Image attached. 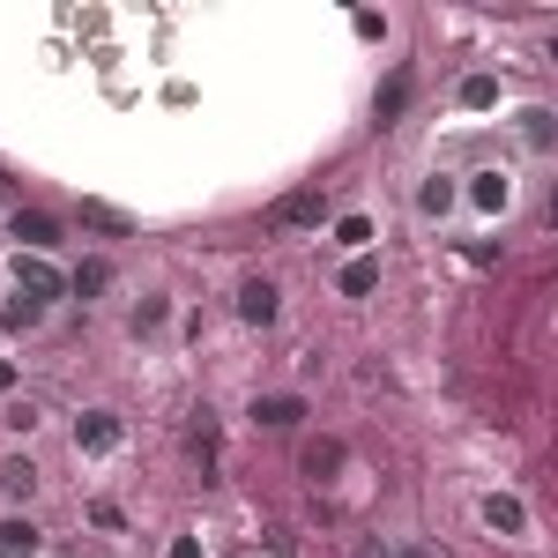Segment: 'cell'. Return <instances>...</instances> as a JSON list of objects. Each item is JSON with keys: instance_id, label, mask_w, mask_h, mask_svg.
Here are the masks:
<instances>
[{"instance_id": "cell-1", "label": "cell", "mask_w": 558, "mask_h": 558, "mask_svg": "<svg viewBox=\"0 0 558 558\" xmlns=\"http://www.w3.org/2000/svg\"><path fill=\"white\" fill-rule=\"evenodd\" d=\"M15 299H31V305L68 299V276H60L45 254H23V260H15Z\"/></svg>"}, {"instance_id": "cell-2", "label": "cell", "mask_w": 558, "mask_h": 558, "mask_svg": "<svg viewBox=\"0 0 558 558\" xmlns=\"http://www.w3.org/2000/svg\"><path fill=\"white\" fill-rule=\"evenodd\" d=\"M470 209H476V216H507V209H514V179H507V172H476Z\"/></svg>"}, {"instance_id": "cell-3", "label": "cell", "mask_w": 558, "mask_h": 558, "mask_svg": "<svg viewBox=\"0 0 558 558\" xmlns=\"http://www.w3.org/2000/svg\"><path fill=\"white\" fill-rule=\"evenodd\" d=\"M454 202H462V186H454L447 172H432L425 186H417V216H425V223H447V216H454Z\"/></svg>"}, {"instance_id": "cell-4", "label": "cell", "mask_w": 558, "mask_h": 558, "mask_svg": "<svg viewBox=\"0 0 558 558\" xmlns=\"http://www.w3.org/2000/svg\"><path fill=\"white\" fill-rule=\"evenodd\" d=\"M8 239H23L31 254H52V246H60V223L38 216V209H23V216H8Z\"/></svg>"}, {"instance_id": "cell-5", "label": "cell", "mask_w": 558, "mask_h": 558, "mask_svg": "<svg viewBox=\"0 0 558 558\" xmlns=\"http://www.w3.org/2000/svg\"><path fill=\"white\" fill-rule=\"evenodd\" d=\"M75 447H83V454H112V447H120V417L89 410L83 425H75Z\"/></svg>"}, {"instance_id": "cell-6", "label": "cell", "mask_w": 558, "mask_h": 558, "mask_svg": "<svg viewBox=\"0 0 558 558\" xmlns=\"http://www.w3.org/2000/svg\"><path fill=\"white\" fill-rule=\"evenodd\" d=\"M484 529H499V536H521V529H529V507H521L514 492H492V499H484Z\"/></svg>"}, {"instance_id": "cell-7", "label": "cell", "mask_w": 558, "mask_h": 558, "mask_svg": "<svg viewBox=\"0 0 558 558\" xmlns=\"http://www.w3.org/2000/svg\"><path fill=\"white\" fill-rule=\"evenodd\" d=\"M239 320H254V328H268V320H276V283H246V291H239Z\"/></svg>"}, {"instance_id": "cell-8", "label": "cell", "mask_w": 558, "mask_h": 558, "mask_svg": "<svg viewBox=\"0 0 558 558\" xmlns=\"http://www.w3.org/2000/svg\"><path fill=\"white\" fill-rule=\"evenodd\" d=\"M254 417H260L268 432H291V425L305 417V402H299V395H268V402H254Z\"/></svg>"}, {"instance_id": "cell-9", "label": "cell", "mask_w": 558, "mask_h": 558, "mask_svg": "<svg viewBox=\"0 0 558 558\" xmlns=\"http://www.w3.org/2000/svg\"><path fill=\"white\" fill-rule=\"evenodd\" d=\"M0 492H8V499H31V492H38V462H31V454L0 462Z\"/></svg>"}, {"instance_id": "cell-10", "label": "cell", "mask_w": 558, "mask_h": 558, "mask_svg": "<svg viewBox=\"0 0 558 558\" xmlns=\"http://www.w3.org/2000/svg\"><path fill=\"white\" fill-rule=\"evenodd\" d=\"M373 283H380V260H373V254H357L343 276H336V291H343V299H365Z\"/></svg>"}, {"instance_id": "cell-11", "label": "cell", "mask_w": 558, "mask_h": 558, "mask_svg": "<svg viewBox=\"0 0 558 558\" xmlns=\"http://www.w3.org/2000/svg\"><path fill=\"white\" fill-rule=\"evenodd\" d=\"M521 142H529V149H551V142H558V128H551V112H544V105H529V112H521Z\"/></svg>"}, {"instance_id": "cell-12", "label": "cell", "mask_w": 558, "mask_h": 558, "mask_svg": "<svg viewBox=\"0 0 558 558\" xmlns=\"http://www.w3.org/2000/svg\"><path fill=\"white\" fill-rule=\"evenodd\" d=\"M38 551V529H31V521H8V529H0V558H31Z\"/></svg>"}, {"instance_id": "cell-13", "label": "cell", "mask_w": 558, "mask_h": 558, "mask_svg": "<svg viewBox=\"0 0 558 558\" xmlns=\"http://www.w3.org/2000/svg\"><path fill=\"white\" fill-rule=\"evenodd\" d=\"M105 283H112V268H105V260H83V268L68 276V291H75V299H97Z\"/></svg>"}, {"instance_id": "cell-14", "label": "cell", "mask_w": 558, "mask_h": 558, "mask_svg": "<svg viewBox=\"0 0 558 558\" xmlns=\"http://www.w3.org/2000/svg\"><path fill=\"white\" fill-rule=\"evenodd\" d=\"M328 470H343V447L336 439H313L305 447V476H328Z\"/></svg>"}, {"instance_id": "cell-15", "label": "cell", "mask_w": 558, "mask_h": 558, "mask_svg": "<svg viewBox=\"0 0 558 558\" xmlns=\"http://www.w3.org/2000/svg\"><path fill=\"white\" fill-rule=\"evenodd\" d=\"M83 223H89V231H112V239L128 231V216H120V209H105V202H83Z\"/></svg>"}, {"instance_id": "cell-16", "label": "cell", "mask_w": 558, "mask_h": 558, "mask_svg": "<svg viewBox=\"0 0 558 558\" xmlns=\"http://www.w3.org/2000/svg\"><path fill=\"white\" fill-rule=\"evenodd\" d=\"M462 105H470V112L499 105V83H492V75H470V83H462Z\"/></svg>"}, {"instance_id": "cell-17", "label": "cell", "mask_w": 558, "mask_h": 558, "mask_svg": "<svg viewBox=\"0 0 558 558\" xmlns=\"http://www.w3.org/2000/svg\"><path fill=\"white\" fill-rule=\"evenodd\" d=\"M276 216H283V223H320V194H291Z\"/></svg>"}, {"instance_id": "cell-18", "label": "cell", "mask_w": 558, "mask_h": 558, "mask_svg": "<svg viewBox=\"0 0 558 558\" xmlns=\"http://www.w3.org/2000/svg\"><path fill=\"white\" fill-rule=\"evenodd\" d=\"M336 239H343V246H365V239H373V223H365V216H343V223H336Z\"/></svg>"}, {"instance_id": "cell-19", "label": "cell", "mask_w": 558, "mask_h": 558, "mask_svg": "<svg viewBox=\"0 0 558 558\" xmlns=\"http://www.w3.org/2000/svg\"><path fill=\"white\" fill-rule=\"evenodd\" d=\"M149 328H165V299H149L142 313H134V336H149Z\"/></svg>"}, {"instance_id": "cell-20", "label": "cell", "mask_w": 558, "mask_h": 558, "mask_svg": "<svg viewBox=\"0 0 558 558\" xmlns=\"http://www.w3.org/2000/svg\"><path fill=\"white\" fill-rule=\"evenodd\" d=\"M8 320H15V328H38V320H45V305H31V299H15V305H8Z\"/></svg>"}, {"instance_id": "cell-21", "label": "cell", "mask_w": 558, "mask_h": 558, "mask_svg": "<svg viewBox=\"0 0 558 558\" xmlns=\"http://www.w3.org/2000/svg\"><path fill=\"white\" fill-rule=\"evenodd\" d=\"M402 97H410V83H387L380 89V120H395V112H402Z\"/></svg>"}, {"instance_id": "cell-22", "label": "cell", "mask_w": 558, "mask_h": 558, "mask_svg": "<svg viewBox=\"0 0 558 558\" xmlns=\"http://www.w3.org/2000/svg\"><path fill=\"white\" fill-rule=\"evenodd\" d=\"M395 558H439V551H432V544H402Z\"/></svg>"}, {"instance_id": "cell-23", "label": "cell", "mask_w": 558, "mask_h": 558, "mask_svg": "<svg viewBox=\"0 0 558 558\" xmlns=\"http://www.w3.org/2000/svg\"><path fill=\"white\" fill-rule=\"evenodd\" d=\"M172 558H202V551H194V536H179V544H172Z\"/></svg>"}, {"instance_id": "cell-24", "label": "cell", "mask_w": 558, "mask_h": 558, "mask_svg": "<svg viewBox=\"0 0 558 558\" xmlns=\"http://www.w3.org/2000/svg\"><path fill=\"white\" fill-rule=\"evenodd\" d=\"M8 380H15V373H8V365H0V387H8Z\"/></svg>"}, {"instance_id": "cell-25", "label": "cell", "mask_w": 558, "mask_h": 558, "mask_svg": "<svg viewBox=\"0 0 558 558\" xmlns=\"http://www.w3.org/2000/svg\"><path fill=\"white\" fill-rule=\"evenodd\" d=\"M0 231H8V223H0Z\"/></svg>"}]
</instances>
